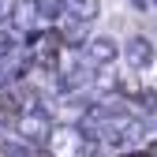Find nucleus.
I'll list each match as a JSON object with an SVG mask.
<instances>
[{
    "instance_id": "1",
    "label": "nucleus",
    "mask_w": 157,
    "mask_h": 157,
    "mask_svg": "<svg viewBox=\"0 0 157 157\" xmlns=\"http://www.w3.org/2000/svg\"><path fill=\"white\" fill-rule=\"evenodd\" d=\"M131 157H146V153H131Z\"/></svg>"
}]
</instances>
